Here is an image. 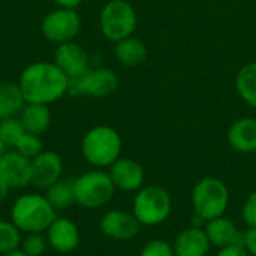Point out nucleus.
<instances>
[{"label": "nucleus", "mask_w": 256, "mask_h": 256, "mask_svg": "<svg viewBox=\"0 0 256 256\" xmlns=\"http://www.w3.org/2000/svg\"><path fill=\"white\" fill-rule=\"evenodd\" d=\"M172 210V201L166 189L158 184L142 186L136 190L132 204V213L144 226L164 224Z\"/></svg>", "instance_id": "obj_6"}, {"label": "nucleus", "mask_w": 256, "mask_h": 256, "mask_svg": "<svg viewBox=\"0 0 256 256\" xmlns=\"http://www.w3.org/2000/svg\"><path fill=\"white\" fill-rule=\"evenodd\" d=\"M108 174L117 190L136 192L144 186V170L134 159L120 156L108 168Z\"/></svg>", "instance_id": "obj_15"}, {"label": "nucleus", "mask_w": 256, "mask_h": 256, "mask_svg": "<svg viewBox=\"0 0 256 256\" xmlns=\"http://www.w3.org/2000/svg\"><path fill=\"white\" fill-rule=\"evenodd\" d=\"M12 150L18 152L20 154H22L24 158L32 160L40 152H44V146H42V141H40L39 135H34V134H30V132H24L21 135V138L16 141V144L14 146Z\"/></svg>", "instance_id": "obj_26"}, {"label": "nucleus", "mask_w": 256, "mask_h": 256, "mask_svg": "<svg viewBox=\"0 0 256 256\" xmlns=\"http://www.w3.org/2000/svg\"><path fill=\"white\" fill-rule=\"evenodd\" d=\"M20 249L27 256H42L48 249V242L45 234L42 232L26 234L22 237Z\"/></svg>", "instance_id": "obj_27"}, {"label": "nucleus", "mask_w": 256, "mask_h": 256, "mask_svg": "<svg viewBox=\"0 0 256 256\" xmlns=\"http://www.w3.org/2000/svg\"><path fill=\"white\" fill-rule=\"evenodd\" d=\"M114 56L123 66L136 68L147 60L148 48L146 46V44L141 39H138L135 36H129L126 39L116 42Z\"/></svg>", "instance_id": "obj_19"}, {"label": "nucleus", "mask_w": 256, "mask_h": 256, "mask_svg": "<svg viewBox=\"0 0 256 256\" xmlns=\"http://www.w3.org/2000/svg\"><path fill=\"white\" fill-rule=\"evenodd\" d=\"M141 224L134 216V213H128L123 210H110L106 212L99 224L102 234L111 240L126 242L132 240L138 236L141 230Z\"/></svg>", "instance_id": "obj_11"}, {"label": "nucleus", "mask_w": 256, "mask_h": 256, "mask_svg": "<svg viewBox=\"0 0 256 256\" xmlns=\"http://www.w3.org/2000/svg\"><path fill=\"white\" fill-rule=\"evenodd\" d=\"M118 88V75L111 68L88 69L81 78L70 81L69 92L84 94L93 99L111 96Z\"/></svg>", "instance_id": "obj_9"}, {"label": "nucleus", "mask_w": 256, "mask_h": 256, "mask_svg": "<svg viewBox=\"0 0 256 256\" xmlns=\"http://www.w3.org/2000/svg\"><path fill=\"white\" fill-rule=\"evenodd\" d=\"M57 216V212L42 194H22L10 207V220L22 234H45Z\"/></svg>", "instance_id": "obj_2"}, {"label": "nucleus", "mask_w": 256, "mask_h": 256, "mask_svg": "<svg viewBox=\"0 0 256 256\" xmlns=\"http://www.w3.org/2000/svg\"><path fill=\"white\" fill-rule=\"evenodd\" d=\"M72 184L75 204L88 210L106 206L117 190L108 171L99 168L82 172L72 180Z\"/></svg>", "instance_id": "obj_4"}, {"label": "nucleus", "mask_w": 256, "mask_h": 256, "mask_svg": "<svg viewBox=\"0 0 256 256\" xmlns=\"http://www.w3.org/2000/svg\"><path fill=\"white\" fill-rule=\"evenodd\" d=\"M26 100L22 98L18 82L0 81V120L15 117L24 108Z\"/></svg>", "instance_id": "obj_21"}, {"label": "nucleus", "mask_w": 256, "mask_h": 256, "mask_svg": "<svg viewBox=\"0 0 256 256\" xmlns=\"http://www.w3.org/2000/svg\"><path fill=\"white\" fill-rule=\"evenodd\" d=\"M81 30V16L76 9L57 8L48 12L40 22L42 36L52 44H64L75 40Z\"/></svg>", "instance_id": "obj_8"}, {"label": "nucleus", "mask_w": 256, "mask_h": 256, "mask_svg": "<svg viewBox=\"0 0 256 256\" xmlns=\"http://www.w3.org/2000/svg\"><path fill=\"white\" fill-rule=\"evenodd\" d=\"M0 180L10 189H22L30 186L32 160L10 148L0 159Z\"/></svg>", "instance_id": "obj_13"}, {"label": "nucleus", "mask_w": 256, "mask_h": 256, "mask_svg": "<svg viewBox=\"0 0 256 256\" xmlns=\"http://www.w3.org/2000/svg\"><path fill=\"white\" fill-rule=\"evenodd\" d=\"M216 256H252L248 250L246 248L238 243V244H232V246H226L224 249H219L218 255Z\"/></svg>", "instance_id": "obj_31"}, {"label": "nucleus", "mask_w": 256, "mask_h": 256, "mask_svg": "<svg viewBox=\"0 0 256 256\" xmlns=\"http://www.w3.org/2000/svg\"><path fill=\"white\" fill-rule=\"evenodd\" d=\"M140 256H176V254H174V248L168 242L152 240L142 248Z\"/></svg>", "instance_id": "obj_28"}, {"label": "nucleus", "mask_w": 256, "mask_h": 256, "mask_svg": "<svg viewBox=\"0 0 256 256\" xmlns=\"http://www.w3.org/2000/svg\"><path fill=\"white\" fill-rule=\"evenodd\" d=\"M242 244L246 248V250L252 256H256V228H249L243 234Z\"/></svg>", "instance_id": "obj_30"}, {"label": "nucleus", "mask_w": 256, "mask_h": 256, "mask_svg": "<svg viewBox=\"0 0 256 256\" xmlns=\"http://www.w3.org/2000/svg\"><path fill=\"white\" fill-rule=\"evenodd\" d=\"M18 86L26 104L50 106L69 92L70 80L54 62H34L22 69Z\"/></svg>", "instance_id": "obj_1"}, {"label": "nucleus", "mask_w": 256, "mask_h": 256, "mask_svg": "<svg viewBox=\"0 0 256 256\" xmlns=\"http://www.w3.org/2000/svg\"><path fill=\"white\" fill-rule=\"evenodd\" d=\"M120 134L106 124L93 126L86 132L81 141V152L84 159L94 168H110L122 154Z\"/></svg>", "instance_id": "obj_3"}, {"label": "nucleus", "mask_w": 256, "mask_h": 256, "mask_svg": "<svg viewBox=\"0 0 256 256\" xmlns=\"http://www.w3.org/2000/svg\"><path fill=\"white\" fill-rule=\"evenodd\" d=\"M45 237L48 242V248H51L57 254H70L80 246V230L78 226L68 218L57 216L52 224L45 231Z\"/></svg>", "instance_id": "obj_14"}, {"label": "nucleus", "mask_w": 256, "mask_h": 256, "mask_svg": "<svg viewBox=\"0 0 256 256\" xmlns=\"http://www.w3.org/2000/svg\"><path fill=\"white\" fill-rule=\"evenodd\" d=\"M204 231L208 237L210 244L219 249L238 244L243 240V234L238 231L236 224L225 216L208 220L204 226Z\"/></svg>", "instance_id": "obj_17"}, {"label": "nucleus", "mask_w": 256, "mask_h": 256, "mask_svg": "<svg viewBox=\"0 0 256 256\" xmlns=\"http://www.w3.org/2000/svg\"><path fill=\"white\" fill-rule=\"evenodd\" d=\"M172 248L176 256H207L212 244L206 231L194 226L182 231Z\"/></svg>", "instance_id": "obj_18"}, {"label": "nucleus", "mask_w": 256, "mask_h": 256, "mask_svg": "<svg viewBox=\"0 0 256 256\" xmlns=\"http://www.w3.org/2000/svg\"><path fill=\"white\" fill-rule=\"evenodd\" d=\"M226 138L230 146L238 153L256 152V118L242 117L236 120L230 126Z\"/></svg>", "instance_id": "obj_16"}, {"label": "nucleus", "mask_w": 256, "mask_h": 256, "mask_svg": "<svg viewBox=\"0 0 256 256\" xmlns=\"http://www.w3.org/2000/svg\"><path fill=\"white\" fill-rule=\"evenodd\" d=\"M10 190H12V189H10L6 183H3V182L0 180V204H3V202L8 200Z\"/></svg>", "instance_id": "obj_33"}, {"label": "nucleus", "mask_w": 256, "mask_h": 256, "mask_svg": "<svg viewBox=\"0 0 256 256\" xmlns=\"http://www.w3.org/2000/svg\"><path fill=\"white\" fill-rule=\"evenodd\" d=\"M45 198L48 202L52 206V208L58 213L60 210L69 208L72 204H75V196H74V184L69 180L60 178L54 184H51L48 189L44 190Z\"/></svg>", "instance_id": "obj_23"}, {"label": "nucleus", "mask_w": 256, "mask_h": 256, "mask_svg": "<svg viewBox=\"0 0 256 256\" xmlns=\"http://www.w3.org/2000/svg\"><path fill=\"white\" fill-rule=\"evenodd\" d=\"M26 132L20 117H8L0 120V140L9 147L14 148L16 141L21 138V135Z\"/></svg>", "instance_id": "obj_25"}, {"label": "nucleus", "mask_w": 256, "mask_h": 256, "mask_svg": "<svg viewBox=\"0 0 256 256\" xmlns=\"http://www.w3.org/2000/svg\"><path fill=\"white\" fill-rule=\"evenodd\" d=\"M20 120L26 132L42 135L48 130L51 124V111L48 105L40 104H26L20 112Z\"/></svg>", "instance_id": "obj_20"}, {"label": "nucleus", "mask_w": 256, "mask_h": 256, "mask_svg": "<svg viewBox=\"0 0 256 256\" xmlns=\"http://www.w3.org/2000/svg\"><path fill=\"white\" fill-rule=\"evenodd\" d=\"M230 202V190L226 184L214 177L200 180L192 190V206L200 220L208 222L225 214Z\"/></svg>", "instance_id": "obj_5"}, {"label": "nucleus", "mask_w": 256, "mask_h": 256, "mask_svg": "<svg viewBox=\"0 0 256 256\" xmlns=\"http://www.w3.org/2000/svg\"><path fill=\"white\" fill-rule=\"evenodd\" d=\"M136 24V10L128 0H110L99 14L100 32L114 44L134 36Z\"/></svg>", "instance_id": "obj_7"}, {"label": "nucleus", "mask_w": 256, "mask_h": 256, "mask_svg": "<svg viewBox=\"0 0 256 256\" xmlns=\"http://www.w3.org/2000/svg\"><path fill=\"white\" fill-rule=\"evenodd\" d=\"M243 219L249 228H256V190L249 195L243 206Z\"/></svg>", "instance_id": "obj_29"}, {"label": "nucleus", "mask_w": 256, "mask_h": 256, "mask_svg": "<svg viewBox=\"0 0 256 256\" xmlns=\"http://www.w3.org/2000/svg\"><path fill=\"white\" fill-rule=\"evenodd\" d=\"M236 88L238 96L256 110V60L246 63L236 76Z\"/></svg>", "instance_id": "obj_22"}, {"label": "nucleus", "mask_w": 256, "mask_h": 256, "mask_svg": "<svg viewBox=\"0 0 256 256\" xmlns=\"http://www.w3.org/2000/svg\"><path fill=\"white\" fill-rule=\"evenodd\" d=\"M9 150H10V148H9V147H8V146H6V144H4V142L0 140V159H2V158H3V156H4V154L9 152Z\"/></svg>", "instance_id": "obj_34"}, {"label": "nucleus", "mask_w": 256, "mask_h": 256, "mask_svg": "<svg viewBox=\"0 0 256 256\" xmlns=\"http://www.w3.org/2000/svg\"><path fill=\"white\" fill-rule=\"evenodd\" d=\"M52 62L64 72L70 81L81 78L90 69L88 54L75 40L57 45Z\"/></svg>", "instance_id": "obj_10"}, {"label": "nucleus", "mask_w": 256, "mask_h": 256, "mask_svg": "<svg viewBox=\"0 0 256 256\" xmlns=\"http://www.w3.org/2000/svg\"><path fill=\"white\" fill-rule=\"evenodd\" d=\"M63 174V160L58 153L51 150L40 152L32 159V184L39 190L48 189L58 182Z\"/></svg>", "instance_id": "obj_12"}, {"label": "nucleus", "mask_w": 256, "mask_h": 256, "mask_svg": "<svg viewBox=\"0 0 256 256\" xmlns=\"http://www.w3.org/2000/svg\"><path fill=\"white\" fill-rule=\"evenodd\" d=\"M22 242V232L15 226L12 220L0 219V256L20 249Z\"/></svg>", "instance_id": "obj_24"}, {"label": "nucleus", "mask_w": 256, "mask_h": 256, "mask_svg": "<svg viewBox=\"0 0 256 256\" xmlns=\"http://www.w3.org/2000/svg\"><path fill=\"white\" fill-rule=\"evenodd\" d=\"M3 256H27L21 249H16V250H14V252H9V254H6V255Z\"/></svg>", "instance_id": "obj_35"}, {"label": "nucleus", "mask_w": 256, "mask_h": 256, "mask_svg": "<svg viewBox=\"0 0 256 256\" xmlns=\"http://www.w3.org/2000/svg\"><path fill=\"white\" fill-rule=\"evenodd\" d=\"M52 2L57 4V8H63V9H76L82 3V0H52Z\"/></svg>", "instance_id": "obj_32"}]
</instances>
